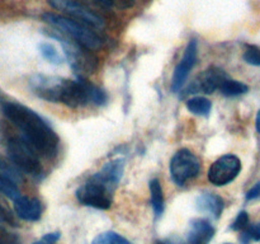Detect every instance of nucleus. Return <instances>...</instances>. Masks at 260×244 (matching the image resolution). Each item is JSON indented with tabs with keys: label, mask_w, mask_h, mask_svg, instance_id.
Here are the masks:
<instances>
[{
	"label": "nucleus",
	"mask_w": 260,
	"mask_h": 244,
	"mask_svg": "<svg viewBox=\"0 0 260 244\" xmlns=\"http://www.w3.org/2000/svg\"><path fill=\"white\" fill-rule=\"evenodd\" d=\"M29 85L40 98L52 103H62L71 108L84 107L89 102L96 106L107 102L106 92L81 76L76 80H69L58 76L36 74L30 78Z\"/></svg>",
	"instance_id": "obj_1"
},
{
	"label": "nucleus",
	"mask_w": 260,
	"mask_h": 244,
	"mask_svg": "<svg viewBox=\"0 0 260 244\" xmlns=\"http://www.w3.org/2000/svg\"><path fill=\"white\" fill-rule=\"evenodd\" d=\"M3 113L22 132V139L37 154L46 158H52L57 154L58 136L33 109L15 102H7L3 104Z\"/></svg>",
	"instance_id": "obj_2"
},
{
	"label": "nucleus",
	"mask_w": 260,
	"mask_h": 244,
	"mask_svg": "<svg viewBox=\"0 0 260 244\" xmlns=\"http://www.w3.org/2000/svg\"><path fill=\"white\" fill-rule=\"evenodd\" d=\"M124 160L122 158L106 163L103 168L91 175L83 186L76 190L79 202L94 208L107 210L112 206L113 192L123 175Z\"/></svg>",
	"instance_id": "obj_3"
},
{
	"label": "nucleus",
	"mask_w": 260,
	"mask_h": 244,
	"mask_svg": "<svg viewBox=\"0 0 260 244\" xmlns=\"http://www.w3.org/2000/svg\"><path fill=\"white\" fill-rule=\"evenodd\" d=\"M42 19L48 25H51L53 29L68 36L71 40L76 41L88 50H98V48H101V37L90 27L78 22V20L63 17V15L55 14V13H45L42 15Z\"/></svg>",
	"instance_id": "obj_4"
},
{
	"label": "nucleus",
	"mask_w": 260,
	"mask_h": 244,
	"mask_svg": "<svg viewBox=\"0 0 260 244\" xmlns=\"http://www.w3.org/2000/svg\"><path fill=\"white\" fill-rule=\"evenodd\" d=\"M47 35L61 43L66 60L70 64L74 71H76L78 74H83L91 73L94 70V68H95V57L89 53L88 48H85L80 43L71 40L70 37L62 35V33L56 29L48 30Z\"/></svg>",
	"instance_id": "obj_5"
},
{
	"label": "nucleus",
	"mask_w": 260,
	"mask_h": 244,
	"mask_svg": "<svg viewBox=\"0 0 260 244\" xmlns=\"http://www.w3.org/2000/svg\"><path fill=\"white\" fill-rule=\"evenodd\" d=\"M7 151L9 160L17 169L27 174L38 177L42 174V165L37 157V152L23 139H10L7 144Z\"/></svg>",
	"instance_id": "obj_6"
},
{
	"label": "nucleus",
	"mask_w": 260,
	"mask_h": 244,
	"mask_svg": "<svg viewBox=\"0 0 260 244\" xmlns=\"http://www.w3.org/2000/svg\"><path fill=\"white\" fill-rule=\"evenodd\" d=\"M170 174L178 186H184L188 180L198 175L201 163L198 158L188 149H180L170 160Z\"/></svg>",
	"instance_id": "obj_7"
},
{
	"label": "nucleus",
	"mask_w": 260,
	"mask_h": 244,
	"mask_svg": "<svg viewBox=\"0 0 260 244\" xmlns=\"http://www.w3.org/2000/svg\"><path fill=\"white\" fill-rule=\"evenodd\" d=\"M50 7L70 15L74 20L83 23L91 28H103L104 22L96 13L75 0H47Z\"/></svg>",
	"instance_id": "obj_8"
},
{
	"label": "nucleus",
	"mask_w": 260,
	"mask_h": 244,
	"mask_svg": "<svg viewBox=\"0 0 260 244\" xmlns=\"http://www.w3.org/2000/svg\"><path fill=\"white\" fill-rule=\"evenodd\" d=\"M241 172V162L236 155L228 154L218 158L208 170V180L212 185L226 186L233 182Z\"/></svg>",
	"instance_id": "obj_9"
},
{
	"label": "nucleus",
	"mask_w": 260,
	"mask_h": 244,
	"mask_svg": "<svg viewBox=\"0 0 260 244\" xmlns=\"http://www.w3.org/2000/svg\"><path fill=\"white\" fill-rule=\"evenodd\" d=\"M198 57V42L197 40H190L188 42L187 48H185L184 53H183L182 60L178 63L177 68H175L174 74H173L172 79V90L174 93H178L183 85L187 81L189 73L192 69L194 68L196 63H197Z\"/></svg>",
	"instance_id": "obj_10"
},
{
	"label": "nucleus",
	"mask_w": 260,
	"mask_h": 244,
	"mask_svg": "<svg viewBox=\"0 0 260 244\" xmlns=\"http://www.w3.org/2000/svg\"><path fill=\"white\" fill-rule=\"evenodd\" d=\"M228 74L220 68H216V66H211L207 70L203 71L200 76L197 78V80L194 81L192 88L189 90H192L190 93H197V92H202L206 94H212L213 92H216L217 89H220L221 84L228 79Z\"/></svg>",
	"instance_id": "obj_11"
},
{
	"label": "nucleus",
	"mask_w": 260,
	"mask_h": 244,
	"mask_svg": "<svg viewBox=\"0 0 260 244\" xmlns=\"http://www.w3.org/2000/svg\"><path fill=\"white\" fill-rule=\"evenodd\" d=\"M14 212L24 221H37L42 215V205L37 198L19 196L14 200Z\"/></svg>",
	"instance_id": "obj_12"
},
{
	"label": "nucleus",
	"mask_w": 260,
	"mask_h": 244,
	"mask_svg": "<svg viewBox=\"0 0 260 244\" xmlns=\"http://www.w3.org/2000/svg\"><path fill=\"white\" fill-rule=\"evenodd\" d=\"M215 235V229L205 219H193L188 233V244H210Z\"/></svg>",
	"instance_id": "obj_13"
},
{
	"label": "nucleus",
	"mask_w": 260,
	"mask_h": 244,
	"mask_svg": "<svg viewBox=\"0 0 260 244\" xmlns=\"http://www.w3.org/2000/svg\"><path fill=\"white\" fill-rule=\"evenodd\" d=\"M196 208L211 218L218 219L223 211V200L216 193L203 192L196 200Z\"/></svg>",
	"instance_id": "obj_14"
},
{
	"label": "nucleus",
	"mask_w": 260,
	"mask_h": 244,
	"mask_svg": "<svg viewBox=\"0 0 260 244\" xmlns=\"http://www.w3.org/2000/svg\"><path fill=\"white\" fill-rule=\"evenodd\" d=\"M150 195H151V205L154 208V212L156 216H160L164 212V193L162 187L160 185V180L154 178L149 183Z\"/></svg>",
	"instance_id": "obj_15"
},
{
	"label": "nucleus",
	"mask_w": 260,
	"mask_h": 244,
	"mask_svg": "<svg viewBox=\"0 0 260 244\" xmlns=\"http://www.w3.org/2000/svg\"><path fill=\"white\" fill-rule=\"evenodd\" d=\"M185 106L190 113L203 117L210 116L211 109H212V103L210 99L205 98V97H193V98L188 99Z\"/></svg>",
	"instance_id": "obj_16"
},
{
	"label": "nucleus",
	"mask_w": 260,
	"mask_h": 244,
	"mask_svg": "<svg viewBox=\"0 0 260 244\" xmlns=\"http://www.w3.org/2000/svg\"><path fill=\"white\" fill-rule=\"evenodd\" d=\"M220 90L226 97H238L241 94L248 93L249 86L241 81L234 80V79H226L220 86Z\"/></svg>",
	"instance_id": "obj_17"
},
{
	"label": "nucleus",
	"mask_w": 260,
	"mask_h": 244,
	"mask_svg": "<svg viewBox=\"0 0 260 244\" xmlns=\"http://www.w3.org/2000/svg\"><path fill=\"white\" fill-rule=\"evenodd\" d=\"M38 50H40L41 55L48 61V63L53 64V65H61L65 61L63 56L57 51V48L50 42H42L38 45Z\"/></svg>",
	"instance_id": "obj_18"
},
{
	"label": "nucleus",
	"mask_w": 260,
	"mask_h": 244,
	"mask_svg": "<svg viewBox=\"0 0 260 244\" xmlns=\"http://www.w3.org/2000/svg\"><path fill=\"white\" fill-rule=\"evenodd\" d=\"M0 193L13 201L20 196L17 183L10 179L9 177H7V175L2 174V173H0Z\"/></svg>",
	"instance_id": "obj_19"
},
{
	"label": "nucleus",
	"mask_w": 260,
	"mask_h": 244,
	"mask_svg": "<svg viewBox=\"0 0 260 244\" xmlns=\"http://www.w3.org/2000/svg\"><path fill=\"white\" fill-rule=\"evenodd\" d=\"M91 244H132L131 241L127 240L119 234L114 233V231H107V233H102L94 238Z\"/></svg>",
	"instance_id": "obj_20"
},
{
	"label": "nucleus",
	"mask_w": 260,
	"mask_h": 244,
	"mask_svg": "<svg viewBox=\"0 0 260 244\" xmlns=\"http://www.w3.org/2000/svg\"><path fill=\"white\" fill-rule=\"evenodd\" d=\"M0 173L9 177L15 183H19L22 180V173H20V170L17 169L10 160H7L2 155H0Z\"/></svg>",
	"instance_id": "obj_21"
},
{
	"label": "nucleus",
	"mask_w": 260,
	"mask_h": 244,
	"mask_svg": "<svg viewBox=\"0 0 260 244\" xmlns=\"http://www.w3.org/2000/svg\"><path fill=\"white\" fill-rule=\"evenodd\" d=\"M244 61L249 65L260 66V47L254 45H248L244 52Z\"/></svg>",
	"instance_id": "obj_22"
},
{
	"label": "nucleus",
	"mask_w": 260,
	"mask_h": 244,
	"mask_svg": "<svg viewBox=\"0 0 260 244\" xmlns=\"http://www.w3.org/2000/svg\"><path fill=\"white\" fill-rule=\"evenodd\" d=\"M15 216L17 215L13 214V211L3 201H0V224H8L10 226H17L18 221Z\"/></svg>",
	"instance_id": "obj_23"
},
{
	"label": "nucleus",
	"mask_w": 260,
	"mask_h": 244,
	"mask_svg": "<svg viewBox=\"0 0 260 244\" xmlns=\"http://www.w3.org/2000/svg\"><path fill=\"white\" fill-rule=\"evenodd\" d=\"M0 244H20V239L17 234L0 225Z\"/></svg>",
	"instance_id": "obj_24"
},
{
	"label": "nucleus",
	"mask_w": 260,
	"mask_h": 244,
	"mask_svg": "<svg viewBox=\"0 0 260 244\" xmlns=\"http://www.w3.org/2000/svg\"><path fill=\"white\" fill-rule=\"evenodd\" d=\"M249 224V215L246 211H241L238 215V218L235 219L234 224L231 225V229L233 230H245L248 228Z\"/></svg>",
	"instance_id": "obj_25"
},
{
	"label": "nucleus",
	"mask_w": 260,
	"mask_h": 244,
	"mask_svg": "<svg viewBox=\"0 0 260 244\" xmlns=\"http://www.w3.org/2000/svg\"><path fill=\"white\" fill-rule=\"evenodd\" d=\"M58 239H60V233H58V231H56V233L46 234V235L43 236L41 240H42L43 243H46V244H55L56 241L58 240Z\"/></svg>",
	"instance_id": "obj_26"
},
{
	"label": "nucleus",
	"mask_w": 260,
	"mask_h": 244,
	"mask_svg": "<svg viewBox=\"0 0 260 244\" xmlns=\"http://www.w3.org/2000/svg\"><path fill=\"white\" fill-rule=\"evenodd\" d=\"M260 196V183L254 186L251 190L248 191L246 193V200H254V198H258Z\"/></svg>",
	"instance_id": "obj_27"
},
{
	"label": "nucleus",
	"mask_w": 260,
	"mask_h": 244,
	"mask_svg": "<svg viewBox=\"0 0 260 244\" xmlns=\"http://www.w3.org/2000/svg\"><path fill=\"white\" fill-rule=\"evenodd\" d=\"M249 231H250V235L253 240H260V223L255 226H250Z\"/></svg>",
	"instance_id": "obj_28"
},
{
	"label": "nucleus",
	"mask_w": 260,
	"mask_h": 244,
	"mask_svg": "<svg viewBox=\"0 0 260 244\" xmlns=\"http://www.w3.org/2000/svg\"><path fill=\"white\" fill-rule=\"evenodd\" d=\"M94 2H96L104 8H112L113 5H116V0H94Z\"/></svg>",
	"instance_id": "obj_29"
},
{
	"label": "nucleus",
	"mask_w": 260,
	"mask_h": 244,
	"mask_svg": "<svg viewBox=\"0 0 260 244\" xmlns=\"http://www.w3.org/2000/svg\"><path fill=\"white\" fill-rule=\"evenodd\" d=\"M255 127H256V131L260 134V109L258 112V114H256V119H255Z\"/></svg>",
	"instance_id": "obj_30"
},
{
	"label": "nucleus",
	"mask_w": 260,
	"mask_h": 244,
	"mask_svg": "<svg viewBox=\"0 0 260 244\" xmlns=\"http://www.w3.org/2000/svg\"><path fill=\"white\" fill-rule=\"evenodd\" d=\"M159 244H182V243H179V241H173V240H168V241H162V243H159Z\"/></svg>",
	"instance_id": "obj_31"
},
{
	"label": "nucleus",
	"mask_w": 260,
	"mask_h": 244,
	"mask_svg": "<svg viewBox=\"0 0 260 244\" xmlns=\"http://www.w3.org/2000/svg\"><path fill=\"white\" fill-rule=\"evenodd\" d=\"M33 244H46V243H43L42 240H40V241H36V243H33Z\"/></svg>",
	"instance_id": "obj_32"
}]
</instances>
